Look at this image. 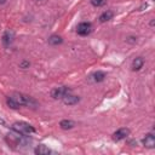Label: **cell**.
<instances>
[{
    "label": "cell",
    "instance_id": "7c38bea8",
    "mask_svg": "<svg viewBox=\"0 0 155 155\" xmlns=\"http://www.w3.org/2000/svg\"><path fill=\"white\" fill-rule=\"evenodd\" d=\"M113 17H114V12L110 11V10H107V11H104V12L99 16V22H101V23L108 22V21H110Z\"/></svg>",
    "mask_w": 155,
    "mask_h": 155
},
{
    "label": "cell",
    "instance_id": "9a60e30c",
    "mask_svg": "<svg viewBox=\"0 0 155 155\" xmlns=\"http://www.w3.org/2000/svg\"><path fill=\"white\" fill-rule=\"evenodd\" d=\"M6 103H7V105H8L11 109H18V108L21 107V105H19V104H18V103H17V102L13 99V98H11L10 96L7 97V99H6Z\"/></svg>",
    "mask_w": 155,
    "mask_h": 155
},
{
    "label": "cell",
    "instance_id": "277c9868",
    "mask_svg": "<svg viewBox=\"0 0 155 155\" xmlns=\"http://www.w3.org/2000/svg\"><path fill=\"white\" fill-rule=\"evenodd\" d=\"M91 31H92V24L90 22H81L76 27V33L81 36L88 35Z\"/></svg>",
    "mask_w": 155,
    "mask_h": 155
},
{
    "label": "cell",
    "instance_id": "52a82bcc",
    "mask_svg": "<svg viewBox=\"0 0 155 155\" xmlns=\"http://www.w3.org/2000/svg\"><path fill=\"white\" fill-rule=\"evenodd\" d=\"M62 101H63V103L65 105H74V104H78L80 102V98L78 96H74L71 93H68V94H65L62 98Z\"/></svg>",
    "mask_w": 155,
    "mask_h": 155
},
{
    "label": "cell",
    "instance_id": "3957f363",
    "mask_svg": "<svg viewBox=\"0 0 155 155\" xmlns=\"http://www.w3.org/2000/svg\"><path fill=\"white\" fill-rule=\"evenodd\" d=\"M68 93H71V88H69L67 86H59V87H54L51 91V97L53 99H62Z\"/></svg>",
    "mask_w": 155,
    "mask_h": 155
},
{
    "label": "cell",
    "instance_id": "8992f818",
    "mask_svg": "<svg viewBox=\"0 0 155 155\" xmlns=\"http://www.w3.org/2000/svg\"><path fill=\"white\" fill-rule=\"evenodd\" d=\"M128 134H130V130L128 128H119L117 131H115L113 133V140L119 142L121 139H125Z\"/></svg>",
    "mask_w": 155,
    "mask_h": 155
},
{
    "label": "cell",
    "instance_id": "30bf717a",
    "mask_svg": "<svg viewBox=\"0 0 155 155\" xmlns=\"http://www.w3.org/2000/svg\"><path fill=\"white\" fill-rule=\"evenodd\" d=\"M91 80L93 81V82H102L105 78H107V75H105V73L104 71H102V70H98V71H96V73H93L91 76Z\"/></svg>",
    "mask_w": 155,
    "mask_h": 155
},
{
    "label": "cell",
    "instance_id": "5bb4252c",
    "mask_svg": "<svg viewBox=\"0 0 155 155\" xmlns=\"http://www.w3.org/2000/svg\"><path fill=\"white\" fill-rule=\"evenodd\" d=\"M63 42V39H62V36H59V35H51L50 38H48V44L50 45H53V46H56V45H59V44H62Z\"/></svg>",
    "mask_w": 155,
    "mask_h": 155
},
{
    "label": "cell",
    "instance_id": "8fae6325",
    "mask_svg": "<svg viewBox=\"0 0 155 155\" xmlns=\"http://www.w3.org/2000/svg\"><path fill=\"white\" fill-rule=\"evenodd\" d=\"M34 153H35L36 155H48V154H51V150H50L46 145L40 144V145H38V147L34 149Z\"/></svg>",
    "mask_w": 155,
    "mask_h": 155
},
{
    "label": "cell",
    "instance_id": "9c48e42d",
    "mask_svg": "<svg viewBox=\"0 0 155 155\" xmlns=\"http://www.w3.org/2000/svg\"><path fill=\"white\" fill-rule=\"evenodd\" d=\"M143 65H144V59H143V57H136V58L132 61L131 68H132L133 71H138V70H140V69L143 68Z\"/></svg>",
    "mask_w": 155,
    "mask_h": 155
},
{
    "label": "cell",
    "instance_id": "ac0fdd59",
    "mask_svg": "<svg viewBox=\"0 0 155 155\" xmlns=\"http://www.w3.org/2000/svg\"><path fill=\"white\" fill-rule=\"evenodd\" d=\"M126 41H127V42H132V44H133V42H136V38H134V36H130V38H127V39H126Z\"/></svg>",
    "mask_w": 155,
    "mask_h": 155
},
{
    "label": "cell",
    "instance_id": "e0dca14e",
    "mask_svg": "<svg viewBox=\"0 0 155 155\" xmlns=\"http://www.w3.org/2000/svg\"><path fill=\"white\" fill-rule=\"evenodd\" d=\"M29 65H30V63H29L28 61H23V62H21V64H19V67H21L22 69H27V68H29Z\"/></svg>",
    "mask_w": 155,
    "mask_h": 155
},
{
    "label": "cell",
    "instance_id": "d6986e66",
    "mask_svg": "<svg viewBox=\"0 0 155 155\" xmlns=\"http://www.w3.org/2000/svg\"><path fill=\"white\" fill-rule=\"evenodd\" d=\"M6 1H7V0H0V5H4Z\"/></svg>",
    "mask_w": 155,
    "mask_h": 155
},
{
    "label": "cell",
    "instance_id": "ba28073f",
    "mask_svg": "<svg viewBox=\"0 0 155 155\" xmlns=\"http://www.w3.org/2000/svg\"><path fill=\"white\" fill-rule=\"evenodd\" d=\"M142 143H143V145H144L145 148L151 149V148L155 147V137H154L151 133H149V134H147V136L142 139Z\"/></svg>",
    "mask_w": 155,
    "mask_h": 155
},
{
    "label": "cell",
    "instance_id": "ffe728a7",
    "mask_svg": "<svg viewBox=\"0 0 155 155\" xmlns=\"http://www.w3.org/2000/svg\"><path fill=\"white\" fill-rule=\"evenodd\" d=\"M39 1H40V0H39Z\"/></svg>",
    "mask_w": 155,
    "mask_h": 155
},
{
    "label": "cell",
    "instance_id": "6da1fadb",
    "mask_svg": "<svg viewBox=\"0 0 155 155\" xmlns=\"http://www.w3.org/2000/svg\"><path fill=\"white\" fill-rule=\"evenodd\" d=\"M10 97L13 98L19 105H24V107H28V108H31V109H35V108L39 107L38 101L34 99L30 96H27V94H23V93H19V92H13Z\"/></svg>",
    "mask_w": 155,
    "mask_h": 155
},
{
    "label": "cell",
    "instance_id": "5b68a950",
    "mask_svg": "<svg viewBox=\"0 0 155 155\" xmlns=\"http://www.w3.org/2000/svg\"><path fill=\"white\" fill-rule=\"evenodd\" d=\"M15 31L12 30V29H7V30H5V33H4V35H2V44H4V46H6V47H8L13 41H15Z\"/></svg>",
    "mask_w": 155,
    "mask_h": 155
},
{
    "label": "cell",
    "instance_id": "4fadbf2b",
    "mask_svg": "<svg viewBox=\"0 0 155 155\" xmlns=\"http://www.w3.org/2000/svg\"><path fill=\"white\" fill-rule=\"evenodd\" d=\"M59 126H61L62 130H71V128L75 126V122H74L73 120L65 119V120H62V121L59 122Z\"/></svg>",
    "mask_w": 155,
    "mask_h": 155
},
{
    "label": "cell",
    "instance_id": "2e32d148",
    "mask_svg": "<svg viewBox=\"0 0 155 155\" xmlns=\"http://www.w3.org/2000/svg\"><path fill=\"white\" fill-rule=\"evenodd\" d=\"M107 0H91V4L94 6V7H101L103 5H105Z\"/></svg>",
    "mask_w": 155,
    "mask_h": 155
},
{
    "label": "cell",
    "instance_id": "7a4b0ae2",
    "mask_svg": "<svg viewBox=\"0 0 155 155\" xmlns=\"http://www.w3.org/2000/svg\"><path fill=\"white\" fill-rule=\"evenodd\" d=\"M12 130L16 131V132H19L22 134H30V133H34L35 132V128L31 125H29V124H27L24 121H17V122H15L12 125Z\"/></svg>",
    "mask_w": 155,
    "mask_h": 155
}]
</instances>
